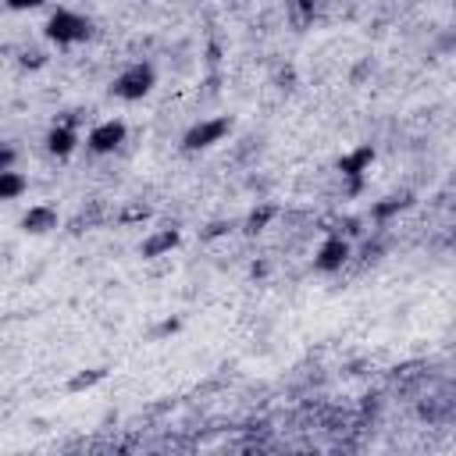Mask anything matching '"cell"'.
I'll return each mask as SVG.
<instances>
[{
	"instance_id": "1",
	"label": "cell",
	"mask_w": 456,
	"mask_h": 456,
	"mask_svg": "<svg viewBox=\"0 0 456 456\" xmlns=\"http://www.w3.org/2000/svg\"><path fill=\"white\" fill-rule=\"evenodd\" d=\"M153 86H157L153 64H150V61H132V64H125V68L114 75L110 96H118V100H125V103H135V100H142Z\"/></svg>"
},
{
	"instance_id": "2",
	"label": "cell",
	"mask_w": 456,
	"mask_h": 456,
	"mask_svg": "<svg viewBox=\"0 0 456 456\" xmlns=\"http://www.w3.org/2000/svg\"><path fill=\"white\" fill-rule=\"evenodd\" d=\"M46 39L57 43V46H75V43H86L89 32H93V21L78 11H68V7H57L50 18H46Z\"/></svg>"
},
{
	"instance_id": "3",
	"label": "cell",
	"mask_w": 456,
	"mask_h": 456,
	"mask_svg": "<svg viewBox=\"0 0 456 456\" xmlns=\"http://www.w3.org/2000/svg\"><path fill=\"white\" fill-rule=\"evenodd\" d=\"M232 132V118H200V121H192L189 128H185V135H182V150L185 153H200V150H210V146H217L224 135Z\"/></svg>"
},
{
	"instance_id": "4",
	"label": "cell",
	"mask_w": 456,
	"mask_h": 456,
	"mask_svg": "<svg viewBox=\"0 0 456 456\" xmlns=\"http://www.w3.org/2000/svg\"><path fill=\"white\" fill-rule=\"evenodd\" d=\"M349 256H353L349 239H342V235H324L321 246H317V253H314V271L335 274V271H342V267L349 264Z\"/></svg>"
},
{
	"instance_id": "5",
	"label": "cell",
	"mask_w": 456,
	"mask_h": 456,
	"mask_svg": "<svg viewBox=\"0 0 456 456\" xmlns=\"http://www.w3.org/2000/svg\"><path fill=\"white\" fill-rule=\"evenodd\" d=\"M125 135H128L125 121H118V118H107V121H96V125L89 128V135H86V146H89L96 157H103V153H114V150L125 142Z\"/></svg>"
},
{
	"instance_id": "6",
	"label": "cell",
	"mask_w": 456,
	"mask_h": 456,
	"mask_svg": "<svg viewBox=\"0 0 456 456\" xmlns=\"http://www.w3.org/2000/svg\"><path fill=\"white\" fill-rule=\"evenodd\" d=\"M370 164H374V146H356L338 157V175L349 178V192L363 189V175L370 171Z\"/></svg>"
},
{
	"instance_id": "7",
	"label": "cell",
	"mask_w": 456,
	"mask_h": 456,
	"mask_svg": "<svg viewBox=\"0 0 456 456\" xmlns=\"http://www.w3.org/2000/svg\"><path fill=\"white\" fill-rule=\"evenodd\" d=\"M57 224H61V214H57V207H50V203H32V207L21 214V232H25V235H50Z\"/></svg>"
},
{
	"instance_id": "8",
	"label": "cell",
	"mask_w": 456,
	"mask_h": 456,
	"mask_svg": "<svg viewBox=\"0 0 456 456\" xmlns=\"http://www.w3.org/2000/svg\"><path fill=\"white\" fill-rule=\"evenodd\" d=\"M75 150H78V128L64 125V121H53L50 132H46V153L57 157V160H68Z\"/></svg>"
},
{
	"instance_id": "9",
	"label": "cell",
	"mask_w": 456,
	"mask_h": 456,
	"mask_svg": "<svg viewBox=\"0 0 456 456\" xmlns=\"http://www.w3.org/2000/svg\"><path fill=\"white\" fill-rule=\"evenodd\" d=\"M182 242V232L175 228V224H167V228H157V232H150L142 242H139V256L142 260H157V256H167L175 246Z\"/></svg>"
},
{
	"instance_id": "10",
	"label": "cell",
	"mask_w": 456,
	"mask_h": 456,
	"mask_svg": "<svg viewBox=\"0 0 456 456\" xmlns=\"http://www.w3.org/2000/svg\"><path fill=\"white\" fill-rule=\"evenodd\" d=\"M285 18L296 32L310 28L314 18H317V0H285Z\"/></svg>"
},
{
	"instance_id": "11",
	"label": "cell",
	"mask_w": 456,
	"mask_h": 456,
	"mask_svg": "<svg viewBox=\"0 0 456 456\" xmlns=\"http://www.w3.org/2000/svg\"><path fill=\"white\" fill-rule=\"evenodd\" d=\"M28 189V178L21 171H0V203H11V200H21Z\"/></svg>"
},
{
	"instance_id": "12",
	"label": "cell",
	"mask_w": 456,
	"mask_h": 456,
	"mask_svg": "<svg viewBox=\"0 0 456 456\" xmlns=\"http://www.w3.org/2000/svg\"><path fill=\"white\" fill-rule=\"evenodd\" d=\"M274 217H278V207H274V203H260V207H253V210L246 214L242 232H246V235H256V232H264Z\"/></svg>"
},
{
	"instance_id": "13",
	"label": "cell",
	"mask_w": 456,
	"mask_h": 456,
	"mask_svg": "<svg viewBox=\"0 0 456 456\" xmlns=\"http://www.w3.org/2000/svg\"><path fill=\"white\" fill-rule=\"evenodd\" d=\"M413 203V196L410 192H395V196H388L385 203H374V210H370V217L374 221H388L392 214H399V210H406Z\"/></svg>"
},
{
	"instance_id": "14",
	"label": "cell",
	"mask_w": 456,
	"mask_h": 456,
	"mask_svg": "<svg viewBox=\"0 0 456 456\" xmlns=\"http://www.w3.org/2000/svg\"><path fill=\"white\" fill-rule=\"evenodd\" d=\"M103 378H107V367H89V370H78V374H71V381H68V392H86V388L100 385Z\"/></svg>"
},
{
	"instance_id": "15",
	"label": "cell",
	"mask_w": 456,
	"mask_h": 456,
	"mask_svg": "<svg viewBox=\"0 0 456 456\" xmlns=\"http://www.w3.org/2000/svg\"><path fill=\"white\" fill-rule=\"evenodd\" d=\"M146 217H150V207H146V203H128V207L118 214L121 224H139V221H146Z\"/></svg>"
},
{
	"instance_id": "16",
	"label": "cell",
	"mask_w": 456,
	"mask_h": 456,
	"mask_svg": "<svg viewBox=\"0 0 456 456\" xmlns=\"http://www.w3.org/2000/svg\"><path fill=\"white\" fill-rule=\"evenodd\" d=\"M18 64H21L25 71H39V68L46 64V53H43V50H21Z\"/></svg>"
},
{
	"instance_id": "17",
	"label": "cell",
	"mask_w": 456,
	"mask_h": 456,
	"mask_svg": "<svg viewBox=\"0 0 456 456\" xmlns=\"http://www.w3.org/2000/svg\"><path fill=\"white\" fill-rule=\"evenodd\" d=\"M14 164H18V146L7 142V139H0V171H11Z\"/></svg>"
},
{
	"instance_id": "18",
	"label": "cell",
	"mask_w": 456,
	"mask_h": 456,
	"mask_svg": "<svg viewBox=\"0 0 456 456\" xmlns=\"http://www.w3.org/2000/svg\"><path fill=\"white\" fill-rule=\"evenodd\" d=\"M235 228V221H210L207 228H203V239H221V235H228Z\"/></svg>"
},
{
	"instance_id": "19",
	"label": "cell",
	"mask_w": 456,
	"mask_h": 456,
	"mask_svg": "<svg viewBox=\"0 0 456 456\" xmlns=\"http://www.w3.org/2000/svg\"><path fill=\"white\" fill-rule=\"evenodd\" d=\"M178 328H182V321H178V317H167V321H160V324H157V331H153V338H164V335H175Z\"/></svg>"
},
{
	"instance_id": "20",
	"label": "cell",
	"mask_w": 456,
	"mask_h": 456,
	"mask_svg": "<svg viewBox=\"0 0 456 456\" xmlns=\"http://www.w3.org/2000/svg\"><path fill=\"white\" fill-rule=\"evenodd\" d=\"M46 0H7L11 11H32V7H43Z\"/></svg>"
}]
</instances>
